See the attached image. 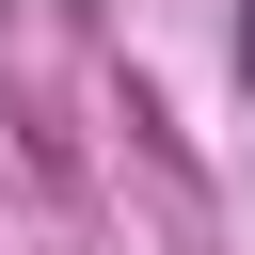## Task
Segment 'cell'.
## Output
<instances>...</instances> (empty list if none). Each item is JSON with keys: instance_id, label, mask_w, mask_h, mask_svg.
I'll list each match as a JSON object with an SVG mask.
<instances>
[{"instance_id": "obj_1", "label": "cell", "mask_w": 255, "mask_h": 255, "mask_svg": "<svg viewBox=\"0 0 255 255\" xmlns=\"http://www.w3.org/2000/svg\"><path fill=\"white\" fill-rule=\"evenodd\" d=\"M239 80H255V0H239Z\"/></svg>"}]
</instances>
